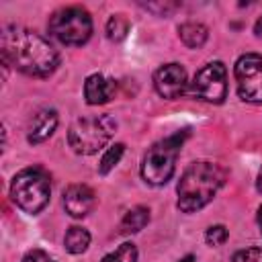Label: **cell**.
I'll list each match as a JSON object with an SVG mask.
<instances>
[{"label": "cell", "mask_w": 262, "mask_h": 262, "mask_svg": "<svg viewBox=\"0 0 262 262\" xmlns=\"http://www.w3.org/2000/svg\"><path fill=\"white\" fill-rule=\"evenodd\" d=\"M0 53L4 66H12L33 78H47L59 66V55L45 37L16 25H6L2 29Z\"/></svg>", "instance_id": "obj_1"}, {"label": "cell", "mask_w": 262, "mask_h": 262, "mask_svg": "<svg viewBox=\"0 0 262 262\" xmlns=\"http://www.w3.org/2000/svg\"><path fill=\"white\" fill-rule=\"evenodd\" d=\"M225 182V170L209 160L192 162L180 176L176 186V207L182 213H196L209 205Z\"/></svg>", "instance_id": "obj_2"}, {"label": "cell", "mask_w": 262, "mask_h": 262, "mask_svg": "<svg viewBox=\"0 0 262 262\" xmlns=\"http://www.w3.org/2000/svg\"><path fill=\"white\" fill-rule=\"evenodd\" d=\"M117 131V121L111 115L78 117L68 129V143L80 156H90L102 149Z\"/></svg>", "instance_id": "obj_3"}, {"label": "cell", "mask_w": 262, "mask_h": 262, "mask_svg": "<svg viewBox=\"0 0 262 262\" xmlns=\"http://www.w3.org/2000/svg\"><path fill=\"white\" fill-rule=\"evenodd\" d=\"M186 129L176 131L174 135H168L160 141H156L141 162V178L151 186L166 184L174 170H176V158L180 154V147L186 139Z\"/></svg>", "instance_id": "obj_4"}, {"label": "cell", "mask_w": 262, "mask_h": 262, "mask_svg": "<svg viewBox=\"0 0 262 262\" xmlns=\"http://www.w3.org/2000/svg\"><path fill=\"white\" fill-rule=\"evenodd\" d=\"M10 196L18 209L29 215H37L45 209L51 196V182L45 170L41 168H25L20 170L10 184Z\"/></svg>", "instance_id": "obj_5"}, {"label": "cell", "mask_w": 262, "mask_h": 262, "mask_svg": "<svg viewBox=\"0 0 262 262\" xmlns=\"http://www.w3.org/2000/svg\"><path fill=\"white\" fill-rule=\"evenodd\" d=\"M47 29H49V35L59 43L78 47L90 39L92 18H90V12L82 6H63L49 16Z\"/></svg>", "instance_id": "obj_6"}, {"label": "cell", "mask_w": 262, "mask_h": 262, "mask_svg": "<svg viewBox=\"0 0 262 262\" xmlns=\"http://www.w3.org/2000/svg\"><path fill=\"white\" fill-rule=\"evenodd\" d=\"M190 96L203 102H213V104H221L227 96V70L221 61H209L207 66H203L188 88Z\"/></svg>", "instance_id": "obj_7"}, {"label": "cell", "mask_w": 262, "mask_h": 262, "mask_svg": "<svg viewBox=\"0 0 262 262\" xmlns=\"http://www.w3.org/2000/svg\"><path fill=\"white\" fill-rule=\"evenodd\" d=\"M237 94L244 102L262 104V55L244 53L233 66Z\"/></svg>", "instance_id": "obj_8"}, {"label": "cell", "mask_w": 262, "mask_h": 262, "mask_svg": "<svg viewBox=\"0 0 262 262\" xmlns=\"http://www.w3.org/2000/svg\"><path fill=\"white\" fill-rule=\"evenodd\" d=\"M154 86H156V92H158L162 98L174 100V98H178V96L186 90V86H188L186 70H184L180 63H166V66H162V68L154 74Z\"/></svg>", "instance_id": "obj_9"}, {"label": "cell", "mask_w": 262, "mask_h": 262, "mask_svg": "<svg viewBox=\"0 0 262 262\" xmlns=\"http://www.w3.org/2000/svg\"><path fill=\"white\" fill-rule=\"evenodd\" d=\"M96 205V194L88 184H70L63 190V207L70 217L82 219Z\"/></svg>", "instance_id": "obj_10"}, {"label": "cell", "mask_w": 262, "mask_h": 262, "mask_svg": "<svg viewBox=\"0 0 262 262\" xmlns=\"http://www.w3.org/2000/svg\"><path fill=\"white\" fill-rule=\"evenodd\" d=\"M117 92V82L106 74H90L84 82V98L88 104H104Z\"/></svg>", "instance_id": "obj_11"}, {"label": "cell", "mask_w": 262, "mask_h": 262, "mask_svg": "<svg viewBox=\"0 0 262 262\" xmlns=\"http://www.w3.org/2000/svg\"><path fill=\"white\" fill-rule=\"evenodd\" d=\"M57 123H59V117H57V111L55 108H41L31 119V123H29L27 141L29 143H41V141H45L47 137L53 135Z\"/></svg>", "instance_id": "obj_12"}, {"label": "cell", "mask_w": 262, "mask_h": 262, "mask_svg": "<svg viewBox=\"0 0 262 262\" xmlns=\"http://www.w3.org/2000/svg\"><path fill=\"white\" fill-rule=\"evenodd\" d=\"M178 37H180V41H182L186 47L196 49V47H201V45L207 41L209 31H207L205 25L194 23V20H188V23H182V25L178 27Z\"/></svg>", "instance_id": "obj_13"}, {"label": "cell", "mask_w": 262, "mask_h": 262, "mask_svg": "<svg viewBox=\"0 0 262 262\" xmlns=\"http://www.w3.org/2000/svg\"><path fill=\"white\" fill-rule=\"evenodd\" d=\"M147 223H149V209L139 205V207L129 209V211L123 215L119 229H121V233H137V231H141Z\"/></svg>", "instance_id": "obj_14"}, {"label": "cell", "mask_w": 262, "mask_h": 262, "mask_svg": "<svg viewBox=\"0 0 262 262\" xmlns=\"http://www.w3.org/2000/svg\"><path fill=\"white\" fill-rule=\"evenodd\" d=\"M63 246H66V250L70 254H82V252H86L88 246H90V233H88V229H84L80 225H72L66 231V235H63Z\"/></svg>", "instance_id": "obj_15"}, {"label": "cell", "mask_w": 262, "mask_h": 262, "mask_svg": "<svg viewBox=\"0 0 262 262\" xmlns=\"http://www.w3.org/2000/svg\"><path fill=\"white\" fill-rule=\"evenodd\" d=\"M129 20H127V16H123V14H113L108 20H106V37L111 39V41H123L125 37H127V33H129Z\"/></svg>", "instance_id": "obj_16"}, {"label": "cell", "mask_w": 262, "mask_h": 262, "mask_svg": "<svg viewBox=\"0 0 262 262\" xmlns=\"http://www.w3.org/2000/svg\"><path fill=\"white\" fill-rule=\"evenodd\" d=\"M123 154H125V145L123 143H115V145H111L104 154H102V158H100V164H98V172L104 176V174H108L119 162H121V158H123Z\"/></svg>", "instance_id": "obj_17"}, {"label": "cell", "mask_w": 262, "mask_h": 262, "mask_svg": "<svg viewBox=\"0 0 262 262\" xmlns=\"http://www.w3.org/2000/svg\"><path fill=\"white\" fill-rule=\"evenodd\" d=\"M102 262H137V248L131 242H125L115 252L106 254Z\"/></svg>", "instance_id": "obj_18"}, {"label": "cell", "mask_w": 262, "mask_h": 262, "mask_svg": "<svg viewBox=\"0 0 262 262\" xmlns=\"http://www.w3.org/2000/svg\"><path fill=\"white\" fill-rule=\"evenodd\" d=\"M227 235L229 233H227L225 225H211L207 229V233H205V239H207L209 246H221V244L227 242Z\"/></svg>", "instance_id": "obj_19"}, {"label": "cell", "mask_w": 262, "mask_h": 262, "mask_svg": "<svg viewBox=\"0 0 262 262\" xmlns=\"http://www.w3.org/2000/svg\"><path fill=\"white\" fill-rule=\"evenodd\" d=\"M231 262H262V248H246L233 254Z\"/></svg>", "instance_id": "obj_20"}, {"label": "cell", "mask_w": 262, "mask_h": 262, "mask_svg": "<svg viewBox=\"0 0 262 262\" xmlns=\"http://www.w3.org/2000/svg\"><path fill=\"white\" fill-rule=\"evenodd\" d=\"M141 6L151 10V12H156L158 16H168L170 12H174L178 8L176 2H158V4H141Z\"/></svg>", "instance_id": "obj_21"}, {"label": "cell", "mask_w": 262, "mask_h": 262, "mask_svg": "<svg viewBox=\"0 0 262 262\" xmlns=\"http://www.w3.org/2000/svg\"><path fill=\"white\" fill-rule=\"evenodd\" d=\"M23 262H57L55 258H51L47 252L43 250H31L29 254H25Z\"/></svg>", "instance_id": "obj_22"}, {"label": "cell", "mask_w": 262, "mask_h": 262, "mask_svg": "<svg viewBox=\"0 0 262 262\" xmlns=\"http://www.w3.org/2000/svg\"><path fill=\"white\" fill-rule=\"evenodd\" d=\"M254 33H256V37L262 39V16L256 20V25H254Z\"/></svg>", "instance_id": "obj_23"}, {"label": "cell", "mask_w": 262, "mask_h": 262, "mask_svg": "<svg viewBox=\"0 0 262 262\" xmlns=\"http://www.w3.org/2000/svg\"><path fill=\"white\" fill-rule=\"evenodd\" d=\"M256 188H258V192H262V170H260V174H258V180H256Z\"/></svg>", "instance_id": "obj_24"}, {"label": "cell", "mask_w": 262, "mask_h": 262, "mask_svg": "<svg viewBox=\"0 0 262 262\" xmlns=\"http://www.w3.org/2000/svg\"><path fill=\"white\" fill-rule=\"evenodd\" d=\"M178 262H196V260H194V256H192V254H188V256H184V258H180Z\"/></svg>", "instance_id": "obj_25"}, {"label": "cell", "mask_w": 262, "mask_h": 262, "mask_svg": "<svg viewBox=\"0 0 262 262\" xmlns=\"http://www.w3.org/2000/svg\"><path fill=\"white\" fill-rule=\"evenodd\" d=\"M258 225H260V231H262V207L258 209Z\"/></svg>", "instance_id": "obj_26"}]
</instances>
